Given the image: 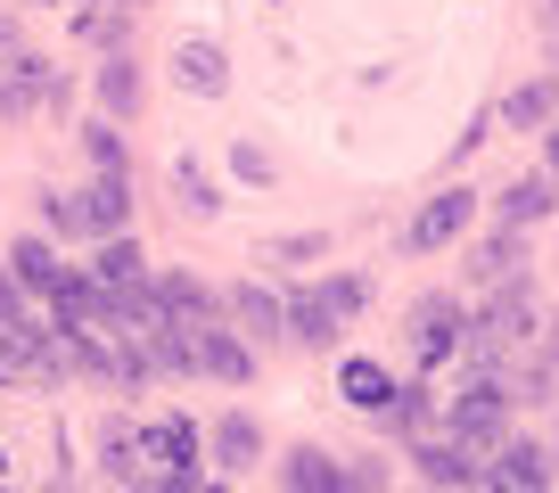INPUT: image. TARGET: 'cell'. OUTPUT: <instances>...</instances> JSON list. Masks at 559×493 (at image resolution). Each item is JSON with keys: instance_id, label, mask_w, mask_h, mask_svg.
<instances>
[{"instance_id": "1", "label": "cell", "mask_w": 559, "mask_h": 493, "mask_svg": "<svg viewBox=\"0 0 559 493\" xmlns=\"http://www.w3.org/2000/svg\"><path fill=\"white\" fill-rule=\"evenodd\" d=\"M362 304H370V280H362V272H337V280L297 288V297L280 304V329L305 337V346H337V329H346Z\"/></svg>"}, {"instance_id": "2", "label": "cell", "mask_w": 559, "mask_h": 493, "mask_svg": "<svg viewBox=\"0 0 559 493\" xmlns=\"http://www.w3.org/2000/svg\"><path fill=\"white\" fill-rule=\"evenodd\" d=\"M469 223H477V197H469V190H461V181H453V190H437V197H428V206L412 214V230H403V246H412V255H437V246H453V239H461V230H469Z\"/></svg>"}, {"instance_id": "3", "label": "cell", "mask_w": 559, "mask_h": 493, "mask_svg": "<svg viewBox=\"0 0 559 493\" xmlns=\"http://www.w3.org/2000/svg\"><path fill=\"white\" fill-rule=\"evenodd\" d=\"M140 460H165V477H140V485L190 493V485H198V428H190V420H157L148 436H140Z\"/></svg>"}, {"instance_id": "4", "label": "cell", "mask_w": 559, "mask_h": 493, "mask_svg": "<svg viewBox=\"0 0 559 493\" xmlns=\"http://www.w3.org/2000/svg\"><path fill=\"white\" fill-rule=\"evenodd\" d=\"M461 337H469V313H461L444 288L412 304V353H419V362H444V353H461Z\"/></svg>"}, {"instance_id": "5", "label": "cell", "mask_w": 559, "mask_h": 493, "mask_svg": "<svg viewBox=\"0 0 559 493\" xmlns=\"http://www.w3.org/2000/svg\"><path fill=\"white\" fill-rule=\"evenodd\" d=\"M502 428H510V387H502V378H477V387L453 404V436L486 453V444L502 436Z\"/></svg>"}, {"instance_id": "6", "label": "cell", "mask_w": 559, "mask_h": 493, "mask_svg": "<svg viewBox=\"0 0 559 493\" xmlns=\"http://www.w3.org/2000/svg\"><path fill=\"white\" fill-rule=\"evenodd\" d=\"M486 485H510V493H543V485H551V453H543V444H510V436H493L486 444Z\"/></svg>"}, {"instance_id": "7", "label": "cell", "mask_w": 559, "mask_h": 493, "mask_svg": "<svg viewBox=\"0 0 559 493\" xmlns=\"http://www.w3.org/2000/svg\"><path fill=\"white\" fill-rule=\"evenodd\" d=\"M412 469H419V485H461V493H469V485H486V460H477V444H428V436H419L412 444Z\"/></svg>"}, {"instance_id": "8", "label": "cell", "mask_w": 559, "mask_h": 493, "mask_svg": "<svg viewBox=\"0 0 559 493\" xmlns=\"http://www.w3.org/2000/svg\"><path fill=\"white\" fill-rule=\"evenodd\" d=\"M74 214H83V239H107V230H123V214H132V181H123V165H107V173L91 181L83 197H74Z\"/></svg>"}, {"instance_id": "9", "label": "cell", "mask_w": 559, "mask_h": 493, "mask_svg": "<svg viewBox=\"0 0 559 493\" xmlns=\"http://www.w3.org/2000/svg\"><path fill=\"white\" fill-rule=\"evenodd\" d=\"M469 337H486L493 353H510V346H526V337H535V297H526V288H510L502 280V297L486 304V321H477Z\"/></svg>"}, {"instance_id": "10", "label": "cell", "mask_w": 559, "mask_h": 493, "mask_svg": "<svg viewBox=\"0 0 559 493\" xmlns=\"http://www.w3.org/2000/svg\"><path fill=\"white\" fill-rule=\"evenodd\" d=\"M0 378H58V370H50V329H34V321H0Z\"/></svg>"}, {"instance_id": "11", "label": "cell", "mask_w": 559, "mask_h": 493, "mask_svg": "<svg viewBox=\"0 0 559 493\" xmlns=\"http://www.w3.org/2000/svg\"><path fill=\"white\" fill-rule=\"evenodd\" d=\"M206 444H214V469H223V477H247V469L263 460V428L247 420V411H223Z\"/></svg>"}, {"instance_id": "12", "label": "cell", "mask_w": 559, "mask_h": 493, "mask_svg": "<svg viewBox=\"0 0 559 493\" xmlns=\"http://www.w3.org/2000/svg\"><path fill=\"white\" fill-rule=\"evenodd\" d=\"M174 74H181V91H198V99H223V91H230V58L214 50V41H181Z\"/></svg>"}, {"instance_id": "13", "label": "cell", "mask_w": 559, "mask_h": 493, "mask_svg": "<svg viewBox=\"0 0 559 493\" xmlns=\"http://www.w3.org/2000/svg\"><path fill=\"white\" fill-rule=\"evenodd\" d=\"M157 297H165V321H223V297H214L206 280H190V272H174V280H157Z\"/></svg>"}, {"instance_id": "14", "label": "cell", "mask_w": 559, "mask_h": 493, "mask_svg": "<svg viewBox=\"0 0 559 493\" xmlns=\"http://www.w3.org/2000/svg\"><path fill=\"white\" fill-rule=\"evenodd\" d=\"M337 395H346L354 411H370V420H379L386 395H395V378H386V362H362V353H354V362L337 370Z\"/></svg>"}, {"instance_id": "15", "label": "cell", "mask_w": 559, "mask_h": 493, "mask_svg": "<svg viewBox=\"0 0 559 493\" xmlns=\"http://www.w3.org/2000/svg\"><path fill=\"white\" fill-rule=\"evenodd\" d=\"M280 485H288V493H337V453H321V444H297V453L280 460Z\"/></svg>"}, {"instance_id": "16", "label": "cell", "mask_w": 559, "mask_h": 493, "mask_svg": "<svg viewBox=\"0 0 559 493\" xmlns=\"http://www.w3.org/2000/svg\"><path fill=\"white\" fill-rule=\"evenodd\" d=\"M551 107H559V83L543 74V83H519V91L502 99V123H510V132H543V123H551Z\"/></svg>"}, {"instance_id": "17", "label": "cell", "mask_w": 559, "mask_h": 493, "mask_svg": "<svg viewBox=\"0 0 559 493\" xmlns=\"http://www.w3.org/2000/svg\"><path fill=\"white\" fill-rule=\"evenodd\" d=\"M551 206H559V197H551V173H526V181H510V190H502V223H510V230L543 223Z\"/></svg>"}, {"instance_id": "18", "label": "cell", "mask_w": 559, "mask_h": 493, "mask_svg": "<svg viewBox=\"0 0 559 493\" xmlns=\"http://www.w3.org/2000/svg\"><path fill=\"white\" fill-rule=\"evenodd\" d=\"M379 420L395 428V436H428V428H437V395H428V387H395Z\"/></svg>"}, {"instance_id": "19", "label": "cell", "mask_w": 559, "mask_h": 493, "mask_svg": "<svg viewBox=\"0 0 559 493\" xmlns=\"http://www.w3.org/2000/svg\"><path fill=\"white\" fill-rule=\"evenodd\" d=\"M99 107L107 116H140V67L132 58H107L99 67Z\"/></svg>"}, {"instance_id": "20", "label": "cell", "mask_w": 559, "mask_h": 493, "mask_svg": "<svg viewBox=\"0 0 559 493\" xmlns=\"http://www.w3.org/2000/svg\"><path fill=\"white\" fill-rule=\"evenodd\" d=\"M99 477H116V485H132V477H140V436H132V428H116V420L99 428Z\"/></svg>"}, {"instance_id": "21", "label": "cell", "mask_w": 559, "mask_h": 493, "mask_svg": "<svg viewBox=\"0 0 559 493\" xmlns=\"http://www.w3.org/2000/svg\"><path fill=\"white\" fill-rule=\"evenodd\" d=\"M519 264H526L519 230H493V239L477 246V264H469V272H477V280H486V288H502V280H510V272H519Z\"/></svg>"}, {"instance_id": "22", "label": "cell", "mask_w": 559, "mask_h": 493, "mask_svg": "<svg viewBox=\"0 0 559 493\" xmlns=\"http://www.w3.org/2000/svg\"><path fill=\"white\" fill-rule=\"evenodd\" d=\"M230 313H239V329H255V337H280V297L272 288H230Z\"/></svg>"}, {"instance_id": "23", "label": "cell", "mask_w": 559, "mask_h": 493, "mask_svg": "<svg viewBox=\"0 0 559 493\" xmlns=\"http://www.w3.org/2000/svg\"><path fill=\"white\" fill-rule=\"evenodd\" d=\"M9 264H17V288H50L58 272H67V264H58V255H50L41 239H17V246H9Z\"/></svg>"}, {"instance_id": "24", "label": "cell", "mask_w": 559, "mask_h": 493, "mask_svg": "<svg viewBox=\"0 0 559 493\" xmlns=\"http://www.w3.org/2000/svg\"><path fill=\"white\" fill-rule=\"evenodd\" d=\"M174 190H181V214H198V223L223 206V197H214V181H206V165H190V157L174 165Z\"/></svg>"}, {"instance_id": "25", "label": "cell", "mask_w": 559, "mask_h": 493, "mask_svg": "<svg viewBox=\"0 0 559 493\" xmlns=\"http://www.w3.org/2000/svg\"><path fill=\"white\" fill-rule=\"evenodd\" d=\"M91 272H99V280H107V288H123V280H140V246H132V239H116V230H107V246H99V264H91Z\"/></svg>"}, {"instance_id": "26", "label": "cell", "mask_w": 559, "mask_h": 493, "mask_svg": "<svg viewBox=\"0 0 559 493\" xmlns=\"http://www.w3.org/2000/svg\"><path fill=\"white\" fill-rule=\"evenodd\" d=\"M330 255V239L321 230H297V239H263V264H321Z\"/></svg>"}, {"instance_id": "27", "label": "cell", "mask_w": 559, "mask_h": 493, "mask_svg": "<svg viewBox=\"0 0 559 493\" xmlns=\"http://www.w3.org/2000/svg\"><path fill=\"white\" fill-rule=\"evenodd\" d=\"M83 148H91V165H99V173H107V165H123V141L107 132V123H91V132H83Z\"/></svg>"}, {"instance_id": "28", "label": "cell", "mask_w": 559, "mask_h": 493, "mask_svg": "<svg viewBox=\"0 0 559 493\" xmlns=\"http://www.w3.org/2000/svg\"><path fill=\"white\" fill-rule=\"evenodd\" d=\"M230 173H239V181H272V157H263L255 141H239V148H230Z\"/></svg>"}, {"instance_id": "29", "label": "cell", "mask_w": 559, "mask_h": 493, "mask_svg": "<svg viewBox=\"0 0 559 493\" xmlns=\"http://www.w3.org/2000/svg\"><path fill=\"white\" fill-rule=\"evenodd\" d=\"M41 214H50V230H58V239H83V214H74V197H50Z\"/></svg>"}, {"instance_id": "30", "label": "cell", "mask_w": 559, "mask_h": 493, "mask_svg": "<svg viewBox=\"0 0 559 493\" xmlns=\"http://www.w3.org/2000/svg\"><path fill=\"white\" fill-rule=\"evenodd\" d=\"M0 321H25V288H17V272H0Z\"/></svg>"}, {"instance_id": "31", "label": "cell", "mask_w": 559, "mask_h": 493, "mask_svg": "<svg viewBox=\"0 0 559 493\" xmlns=\"http://www.w3.org/2000/svg\"><path fill=\"white\" fill-rule=\"evenodd\" d=\"M25 50V34H17V17H0V67H9V58Z\"/></svg>"}, {"instance_id": "32", "label": "cell", "mask_w": 559, "mask_h": 493, "mask_svg": "<svg viewBox=\"0 0 559 493\" xmlns=\"http://www.w3.org/2000/svg\"><path fill=\"white\" fill-rule=\"evenodd\" d=\"M543 173H559V132H551V141H543Z\"/></svg>"}, {"instance_id": "33", "label": "cell", "mask_w": 559, "mask_h": 493, "mask_svg": "<svg viewBox=\"0 0 559 493\" xmlns=\"http://www.w3.org/2000/svg\"><path fill=\"white\" fill-rule=\"evenodd\" d=\"M551 370H559V321H551Z\"/></svg>"}, {"instance_id": "34", "label": "cell", "mask_w": 559, "mask_h": 493, "mask_svg": "<svg viewBox=\"0 0 559 493\" xmlns=\"http://www.w3.org/2000/svg\"><path fill=\"white\" fill-rule=\"evenodd\" d=\"M551 477H559V453H551Z\"/></svg>"}]
</instances>
